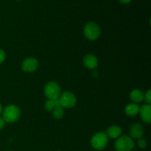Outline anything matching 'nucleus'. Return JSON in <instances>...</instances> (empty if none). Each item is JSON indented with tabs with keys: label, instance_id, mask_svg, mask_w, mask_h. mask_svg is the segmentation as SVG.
Returning <instances> with one entry per match:
<instances>
[{
	"label": "nucleus",
	"instance_id": "nucleus-11",
	"mask_svg": "<svg viewBox=\"0 0 151 151\" xmlns=\"http://www.w3.org/2000/svg\"><path fill=\"white\" fill-rule=\"evenodd\" d=\"M122 130L121 127L119 125H112L108 128L107 131L106 132L108 137H110L111 139H117L120 136H122Z\"/></svg>",
	"mask_w": 151,
	"mask_h": 151
},
{
	"label": "nucleus",
	"instance_id": "nucleus-15",
	"mask_svg": "<svg viewBox=\"0 0 151 151\" xmlns=\"http://www.w3.org/2000/svg\"><path fill=\"white\" fill-rule=\"evenodd\" d=\"M52 114L55 119H60L64 115V109L60 106H57L55 109L52 111Z\"/></svg>",
	"mask_w": 151,
	"mask_h": 151
},
{
	"label": "nucleus",
	"instance_id": "nucleus-20",
	"mask_svg": "<svg viewBox=\"0 0 151 151\" xmlns=\"http://www.w3.org/2000/svg\"><path fill=\"white\" fill-rule=\"evenodd\" d=\"M121 3H123V4H128V3L131 2L132 0H119Z\"/></svg>",
	"mask_w": 151,
	"mask_h": 151
},
{
	"label": "nucleus",
	"instance_id": "nucleus-12",
	"mask_svg": "<svg viewBox=\"0 0 151 151\" xmlns=\"http://www.w3.org/2000/svg\"><path fill=\"white\" fill-rule=\"evenodd\" d=\"M130 98L134 103H141L144 100L145 94L142 90L134 89L130 93Z\"/></svg>",
	"mask_w": 151,
	"mask_h": 151
},
{
	"label": "nucleus",
	"instance_id": "nucleus-18",
	"mask_svg": "<svg viewBox=\"0 0 151 151\" xmlns=\"http://www.w3.org/2000/svg\"><path fill=\"white\" fill-rule=\"evenodd\" d=\"M5 58H6L5 52H4L3 50H1V49H0V64L2 63L4 61Z\"/></svg>",
	"mask_w": 151,
	"mask_h": 151
},
{
	"label": "nucleus",
	"instance_id": "nucleus-2",
	"mask_svg": "<svg viewBox=\"0 0 151 151\" xmlns=\"http://www.w3.org/2000/svg\"><path fill=\"white\" fill-rule=\"evenodd\" d=\"M134 147V139L128 136H120L115 142L114 148L116 151H131Z\"/></svg>",
	"mask_w": 151,
	"mask_h": 151
},
{
	"label": "nucleus",
	"instance_id": "nucleus-6",
	"mask_svg": "<svg viewBox=\"0 0 151 151\" xmlns=\"http://www.w3.org/2000/svg\"><path fill=\"white\" fill-rule=\"evenodd\" d=\"M61 93V88L55 81H50L44 86V94L48 100H56Z\"/></svg>",
	"mask_w": 151,
	"mask_h": 151
},
{
	"label": "nucleus",
	"instance_id": "nucleus-5",
	"mask_svg": "<svg viewBox=\"0 0 151 151\" xmlns=\"http://www.w3.org/2000/svg\"><path fill=\"white\" fill-rule=\"evenodd\" d=\"M101 34L100 26L94 22H88L84 27V35L88 40L94 41L97 39Z\"/></svg>",
	"mask_w": 151,
	"mask_h": 151
},
{
	"label": "nucleus",
	"instance_id": "nucleus-8",
	"mask_svg": "<svg viewBox=\"0 0 151 151\" xmlns=\"http://www.w3.org/2000/svg\"><path fill=\"white\" fill-rule=\"evenodd\" d=\"M144 134V128L142 125L139 123H135L131 125L130 128V135L132 139H139L140 138H142V136Z\"/></svg>",
	"mask_w": 151,
	"mask_h": 151
},
{
	"label": "nucleus",
	"instance_id": "nucleus-14",
	"mask_svg": "<svg viewBox=\"0 0 151 151\" xmlns=\"http://www.w3.org/2000/svg\"><path fill=\"white\" fill-rule=\"evenodd\" d=\"M57 106H59L58 99H56V100H47L44 104V108L49 112H52V111L55 109Z\"/></svg>",
	"mask_w": 151,
	"mask_h": 151
},
{
	"label": "nucleus",
	"instance_id": "nucleus-13",
	"mask_svg": "<svg viewBox=\"0 0 151 151\" xmlns=\"http://www.w3.org/2000/svg\"><path fill=\"white\" fill-rule=\"evenodd\" d=\"M140 107L137 103H130L125 106V112L128 116H136L139 112Z\"/></svg>",
	"mask_w": 151,
	"mask_h": 151
},
{
	"label": "nucleus",
	"instance_id": "nucleus-21",
	"mask_svg": "<svg viewBox=\"0 0 151 151\" xmlns=\"http://www.w3.org/2000/svg\"><path fill=\"white\" fill-rule=\"evenodd\" d=\"M2 111H3L2 106H1V103H0V114H1L2 113Z\"/></svg>",
	"mask_w": 151,
	"mask_h": 151
},
{
	"label": "nucleus",
	"instance_id": "nucleus-1",
	"mask_svg": "<svg viewBox=\"0 0 151 151\" xmlns=\"http://www.w3.org/2000/svg\"><path fill=\"white\" fill-rule=\"evenodd\" d=\"M21 111L16 105H7L2 111V119L7 123H14L19 119Z\"/></svg>",
	"mask_w": 151,
	"mask_h": 151
},
{
	"label": "nucleus",
	"instance_id": "nucleus-7",
	"mask_svg": "<svg viewBox=\"0 0 151 151\" xmlns=\"http://www.w3.org/2000/svg\"><path fill=\"white\" fill-rule=\"evenodd\" d=\"M38 65H39V63H38V60L36 58L29 57L24 60L22 65V69L24 72L30 73V72H35L38 69Z\"/></svg>",
	"mask_w": 151,
	"mask_h": 151
},
{
	"label": "nucleus",
	"instance_id": "nucleus-19",
	"mask_svg": "<svg viewBox=\"0 0 151 151\" xmlns=\"http://www.w3.org/2000/svg\"><path fill=\"white\" fill-rule=\"evenodd\" d=\"M4 125H5V122H4V120L2 119V118L0 117V131L3 129Z\"/></svg>",
	"mask_w": 151,
	"mask_h": 151
},
{
	"label": "nucleus",
	"instance_id": "nucleus-16",
	"mask_svg": "<svg viewBox=\"0 0 151 151\" xmlns=\"http://www.w3.org/2000/svg\"><path fill=\"white\" fill-rule=\"evenodd\" d=\"M137 144H138V146L141 149L146 148V147H147V140H146L145 139H143V138L139 139Z\"/></svg>",
	"mask_w": 151,
	"mask_h": 151
},
{
	"label": "nucleus",
	"instance_id": "nucleus-22",
	"mask_svg": "<svg viewBox=\"0 0 151 151\" xmlns=\"http://www.w3.org/2000/svg\"><path fill=\"white\" fill-rule=\"evenodd\" d=\"M17 1H21V0H17Z\"/></svg>",
	"mask_w": 151,
	"mask_h": 151
},
{
	"label": "nucleus",
	"instance_id": "nucleus-3",
	"mask_svg": "<svg viewBox=\"0 0 151 151\" xmlns=\"http://www.w3.org/2000/svg\"><path fill=\"white\" fill-rule=\"evenodd\" d=\"M58 101L59 106L63 109H72L76 105L77 98L73 93L70 91H63L60 93Z\"/></svg>",
	"mask_w": 151,
	"mask_h": 151
},
{
	"label": "nucleus",
	"instance_id": "nucleus-9",
	"mask_svg": "<svg viewBox=\"0 0 151 151\" xmlns=\"http://www.w3.org/2000/svg\"><path fill=\"white\" fill-rule=\"evenodd\" d=\"M142 120L144 122L150 124L151 122V106L149 104L143 105L140 107L139 112Z\"/></svg>",
	"mask_w": 151,
	"mask_h": 151
},
{
	"label": "nucleus",
	"instance_id": "nucleus-4",
	"mask_svg": "<svg viewBox=\"0 0 151 151\" xmlns=\"http://www.w3.org/2000/svg\"><path fill=\"white\" fill-rule=\"evenodd\" d=\"M109 137L105 132H97L91 139V145L96 150H102L107 146Z\"/></svg>",
	"mask_w": 151,
	"mask_h": 151
},
{
	"label": "nucleus",
	"instance_id": "nucleus-17",
	"mask_svg": "<svg viewBox=\"0 0 151 151\" xmlns=\"http://www.w3.org/2000/svg\"><path fill=\"white\" fill-rule=\"evenodd\" d=\"M144 100H145L147 104L150 105L151 103V90L150 89H149L148 91L146 92V94H145Z\"/></svg>",
	"mask_w": 151,
	"mask_h": 151
},
{
	"label": "nucleus",
	"instance_id": "nucleus-10",
	"mask_svg": "<svg viewBox=\"0 0 151 151\" xmlns=\"http://www.w3.org/2000/svg\"><path fill=\"white\" fill-rule=\"evenodd\" d=\"M83 64L87 69H94L98 65L97 57L92 54H88L83 58Z\"/></svg>",
	"mask_w": 151,
	"mask_h": 151
}]
</instances>
